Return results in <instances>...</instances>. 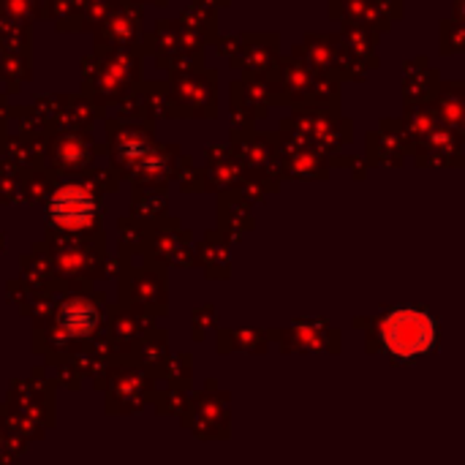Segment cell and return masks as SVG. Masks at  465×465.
<instances>
[{"mask_svg": "<svg viewBox=\"0 0 465 465\" xmlns=\"http://www.w3.org/2000/svg\"><path fill=\"white\" fill-rule=\"evenodd\" d=\"M381 338L384 346L401 357V360H411L425 354L433 341H436V327L430 322V316L425 311H414V308H403L387 316L384 327H381Z\"/></svg>", "mask_w": 465, "mask_h": 465, "instance_id": "obj_1", "label": "cell"}, {"mask_svg": "<svg viewBox=\"0 0 465 465\" xmlns=\"http://www.w3.org/2000/svg\"><path fill=\"white\" fill-rule=\"evenodd\" d=\"M95 215L93 196L79 185H63L49 202V218L63 229H84Z\"/></svg>", "mask_w": 465, "mask_h": 465, "instance_id": "obj_2", "label": "cell"}, {"mask_svg": "<svg viewBox=\"0 0 465 465\" xmlns=\"http://www.w3.org/2000/svg\"><path fill=\"white\" fill-rule=\"evenodd\" d=\"M57 327L68 338H87L98 327V311L90 300H68L57 313Z\"/></svg>", "mask_w": 465, "mask_h": 465, "instance_id": "obj_3", "label": "cell"}]
</instances>
